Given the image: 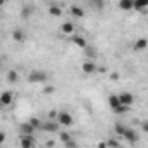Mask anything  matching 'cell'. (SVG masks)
I'll use <instances>...</instances> for the list:
<instances>
[{
	"mask_svg": "<svg viewBox=\"0 0 148 148\" xmlns=\"http://www.w3.org/2000/svg\"><path fill=\"white\" fill-rule=\"evenodd\" d=\"M49 79V75L44 70H32L28 73V82L30 84H45Z\"/></svg>",
	"mask_w": 148,
	"mask_h": 148,
	"instance_id": "1",
	"label": "cell"
},
{
	"mask_svg": "<svg viewBox=\"0 0 148 148\" xmlns=\"http://www.w3.org/2000/svg\"><path fill=\"white\" fill-rule=\"evenodd\" d=\"M71 42L75 44L77 47H80V49H86V47L89 45V44H87V40H86L84 37H73V38H71Z\"/></svg>",
	"mask_w": 148,
	"mask_h": 148,
	"instance_id": "18",
	"label": "cell"
},
{
	"mask_svg": "<svg viewBox=\"0 0 148 148\" xmlns=\"http://www.w3.org/2000/svg\"><path fill=\"white\" fill-rule=\"evenodd\" d=\"M59 127H61V125L58 124V120H47V122L42 124V129H40V131L54 134V132H59Z\"/></svg>",
	"mask_w": 148,
	"mask_h": 148,
	"instance_id": "3",
	"label": "cell"
},
{
	"mask_svg": "<svg viewBox=\"0 0 148 148\" xmlns=\"http://www.w3.org/2000/svg\"><path fill=\"white\" fill-rule=\"evenodd\" d=\"M73 32H75V25H73L71 21H64L61 25V33L63 35H71Z\"/></svg>",
	"mask_w": 148,
	"mask_h": 148,
	"instance_id": "10",
	"label": "cell"
},
{
	"mask_svg": "<svg viewBox=\"0 0 148 148\" xmlns=\"http://www.w3.org/2000/svg\"><path fill=\"white\" fill-rule=\"evenodd\" d=\"M64 148H79V145H77L75 139H71V141H68V143L64 145Z\"/></svg>",
	"mask_w": 148,
	"mask_h": 148,
	"instance_id": "27",
	"label": "cell"
},
{
	"mask_svg": "<svg viewBox=\"0 0 148 148\" xmlns=\"http://www.w3.org/2000/svg\"><path fill=\"white\" fill-rule=\"evenodd\" d=\"M91 5H92L94 9H103V7H105V2H91Z\"/></svg>",
	"mask_w": 148,
	"mask_h": 148,
	"instance_id": "28",
	"label": "cell"
},
{
	"mask_svg": "<svg viewBox=\"0 0 148 148\" xmlns=\"http://www.w3.org/2000/svg\"><path fill=\"white\" fill-rule=\"evenodd\" d=\"M12 101H14V92L12 91H4L2 96H0V103H2V106H9Z\"/></svg>",
	"mask_w": 148,
	"mask_h": 148,
	"instance_id": "6",
	"label": "cell"
},
{
	"mask_svg": "<svg viewBox=\"0 0 148 148\" xmlns=\"http://www.w3.org/2000/svg\"><path fill=\"white\" fill-rule=\"evenodd\" d=\"M119 98H120V103L125 106H131L134 103V96L131 92H122V94H119Z\"/></svg>",
	"mask_w": 148,
	"mask_h": 148,
	"instance_id": "9",
	"label": "cell"
},
{
	"mask_svg": "<svg viewBox=\"0 0 148 148\" xmlns=\"http://www.w3.org/2000/svg\"><path fill=\"white\" fill-rule=\"evenodd\" d=\"M82 70H84V73H89V75H91V73L98 71L99 68L96 66L94 61H84V63H82Z\"/></svg>",
	"mask_w": 148,
	"mask_h": 148,
	"instance_id": "8",
	"label": "cell"
},
{
	"mask_svg": "<svg viewBox=\"0 0 148 148\" xmlns=\"http://www.w3.org/2000/svg\"><path fill=\"white\" fill-rule=\"evenodd\" d=\"M70 14H71L73 18H77V19H80V18L86 16V14H84V9L79 7V5H71V7H70Z\"/></svg>",
	"mask_w": 148,
	"mask_h": 148,
	"instance_id": "12",
	"label": "cell"
},
{
	"mask_svg": "<svg viewBox=\"0 0 148 148\" xmlns=\"http://www.w3.org/2000/svg\"><path fill=\"white\" fill-rule=\"evenodd\" d=\"M146 47H148V40H146V38H138V40L134 42V45H132L134 51H143V49H146Z\"/></svg>",
	"mask_w": 148,
	"mask_h": 148,
	"instance_id": "16",
	"label": "cell"
},
{
	"mask_svg": "<svg viewBox=\"0 0 148 148\" xmlns=\"http://www.w3.org/2000/svg\"><path fill=\"white\" fill-rule=\"evenodd\" d=\"M125 129H127V125H124V124H120V122H117V124H115V132H117L120 138H122V134L125 132Z\"/></svg>",
	"mask_w": 148,
	"mask_h": 148,
	"instance_id": "23",
	"label": "cell"
},
{
	"mask_svg": "<svg viewBox=\"0 0 148 148\" xmlns=\"http://www.w3.org/2000/svg\"><path fill=\"white\" fill-rule=\"evenodd\" d=\"M18 79H19L18 71H16V70H9V73H7V80H9V84H16Z\"/></svg>",
	"mask_w": 148,
	"mask_h": 148,
	"instance_id": "21",
	"label": "cell"
},
{
	"mask_svg": "<svg viewBox=\"0 0 148 148\" xmlns=\"http://www.w3.org/2000/svg\"><path fill=\"white\" fill-rule=\"evenodd\" d=\"M119 7L122 11H132L134 9V0H120L119 2Z\"/></svg>",
	"mask_w": 148,
	"mask_h": 148,
	"instance_id": "14",
	"label": "cell"
},
{
	"mask_svg": "<svg viewBox=\"0 0 148 148\" xmlns=\"http://www.w3.org/2000/svg\"><path fill=\"white\" fill-rule=\"evenodd\" d=\"M122 138H124V139H127L129 143H136V141L139 139L138 132H136L134 129H131V127H127V129H125V132L122 134Z\"/></svg>",
	"mask_w": 148,
	"mask_h": 148,
	"instance_id": "7",
	"label": "cell"
},
{
	"mask_svg": "<svg viewBox=\"0 0 148 148\" xmlns=\"http://www.w3.org/2000/svg\"><path fill=\"white\" fill-rule=\"evenodd\" d=\"M106 146H108V148H120V143H119L117 139H112V138H110V139H106Z\"/></svg>",
	"mask_w": 148,
	"mask_h": 148,
	"instance_id": "25",
	"label": "cell"
},
{
	"mask_svg": "<svg viewBox=\"0 0 148 148\" xmlns=\"http://www.w3.org/2000/svg\"><path fill=\"white\" fill-rule=\"evenodd\" d=\"M28 122H30V124H32V125H33L35 129H42V124H44V122H42L40 119H37V117H32V119H30Z\"/></svg>",
	"mask_w": 148,
	"mask_h": 148,
	"instance_id": "22",
	"label": "cell"
},
{
	"mask_svg": "<svg viewBox=\"0 0 148 148\" xmlns=\"http://www.w3.org/2000/svg\"><path fill=\"white\" fill-rule=\"evenodd\" d=\"M44 92H45V94H51V92H54V87H45Z\"/></svg>",
	"mask_w": 148,
	"mask_h": 148,
	"instance_id": "30",
	"label": "cell"
},
{
	"mask_svg": "<svg viewBox=\"0 0 148 148\" xmlns=\"http://www.w3.org/2000/svg\"><path fill=\"white\" fill-rule=\"evenodd\" d=\"M35 131H37V129H35L30 122H23V124L19 125V134H21V136H33Z\"/></svg>",
	"mask_w": 148,
	"mask_h": 148,
	"instance_id": "4",
	"label": "cell"
},
{
	"mask_svg": "<svg viewBox=\"0 0 148 148\" xmlns=\"http://www.w3.org/2000/svg\"><path fill=\"white\" fill-rule=\"evenodd\" d=\"M98 148H108V146H106V141H101V143L98 145Z\"/></svg>",
	"mask_w": 148,
	"mask_h": 148,
	"instance_id": "32",
	"label": "cell"
},
{
	"mask_svg": "<svg viewBox=\"0 0 148 148\" xmlns=\"http://www.w3.org/2000/svg\"><path fill=\"white\" fill-rule=\"evenodd\" d=\"M129 112V106H125V105H120L117 110H115V113H119V115H122V113H127Z\"/></svg>",
	"mask_w": 148,
	"mask_h": 148,
	"instance_id": "26",
	"label": "cell"
},
{
	"mask_svg": "<svg viewBox=\"0 0 148 148\" xmlns=\"http://www.w3.org/2000/svg\"><path fill=\"white\" fill-rule=\"evenodd\" d=\"M49 14H51V16H54V18H58V16H61V14H63V11H61V7H59V5H56V4H49Z\"/></svg>",
	"mask_w": 148,
	"mask_h": 148,
	"instance_id": "19",
	"label": "cell"
},
{
	"mask_svg": "<svg viewBox=\"0 0 148 148\" xmlns=\"http://www.w3.org/2000/svg\"><path fill=\"white\" fill-rule=\"evenodd\" d=\"M19 14H21V18H23V19H28V18L33 14V7H32V5H28V4H25V5L21 7Z\"/></svg>",
	"mask_w": 148,
	"mask_h": 148,
	"instance_id": "13",
	"label": "cell"
},
{
	"mask_svg": "<svg viewBox=\"0 0 148 148\" xmlns=\"http://www.w3.org/2000/svg\"><path fill=\"white\" fill-rule=\"evenodd\" d=\"M12 38H14V42H25V38H26V35H25V32L23 30H19V28H16L14 32H12Z\"/></svg>",
	"mask_w": 148,
	"mask_h": 148,
	"instance_id": "15",
	"label": "cell"
},
{
	"mask_svg": "<svg viewBox=\"0 0 148 148\" xmlns=\"http://www.w3.org/2000/svg\"><path fill=\"white\" fill-rule=\"evenodd\" d=\"M58 124H59L61 127H70V125H73V117L70 115V112L61 110L59 115H58Z\"/></svg>",
	"mask_w": 148,
	"mask_h": 148,
	"instance_id": "2",
	"label": "cell"
},
{
	"mask_svg": "<svg viewBox=\"0 0 148 148\" xmlns=\"http://www.w3.org/2000/svg\"><path fill=\"white\" fill-rule=\"evenodd\" d=\"M19 146L21 148H35V138L33 136H19Z\"/></svg>",
	"mask_w": 148,
	"mask_h": 148,
	"instance_id": "5",
	"label": "cell"
},
{
	"mask_svg": "<svg viewBox=\"0 0 148 148\" xmlns=\"http://www.w3.org/2000/svg\"><path fill=\"white\" fill-rule=\"evenodd\" d=\"M84 56H87L89 59H94V58H98V51H96V47H92V45H87V47L84 49Z\"/></svg>",
	"mask_w": 148,
	"mask_h": 148,
	"instance_id": "17",
	"label": "cell"
},
{
	"mask_svg": "<svg viewBox=\"0 0 148 148\" xmlns=\"http://www.w3.org/2000/svg\"><path fill=\"white\" fill-rule=\"evenodd\" d=\"M5 141V132L2 131V132H0V143H4Z\"/></svg>",
	"mask_w": 148,
	"mask_h": 148,
	"instance_id": "31",
	"label": "cell"
},
{
	"mask_svg": "<svg viewBox=\"0 0 148 148\" xmlns=\"http://www.w3.org/2000/svg\"><path fill=\"white\" fill-rule=\"evenodd\" d=\"M108 105L112 106V110L115 112L122 103H120V98H119V94H110V98H108Z\"/></svg>",
	"mask_w": 148,
	"mask_h": 148,
	"instance_id": "11",
	"label": "cell"
},
{
	"mask_svg": "<svg viewBox=\"0 0 148 148\" xmlns=\"http://www.w3.org/2000/svg\"><path fill=\"white\" fill-rule=\"evenodd\" d=\"M59 139L66 145V143H68V141H71L73 138H71V134H68V132H59Z\"/></svg>",
	"mask_w": 148,
	"mask_h": 148,
	"instance_id": "24",
	"label": "cell"
},
{
	"mask_svg": "<svg viewBox=\"0 0 148 148\" xmlns=\"http://www.w3.org/2000/svg\"><path fill=\"white\" fill-rule=\"evenodd\" d=\"M148 9V0H134V11H145Z\"/></svg>",
	"mask_w": 148,
	"mask_h": 148,
	"instance_id": "20",
	"label": "cell"
},
{
	"mask_svg": "<svg viewBox=\"0 0 148 148\" xmlns=\"http://www.w3.org/2000/svg\"><path fill=\"white\" fill-rule=\"evenodd\" d=\"M141 129H143V131H145V132L148 134V120H145V122L141 124Z\"/></svg>",
	"mask_w": 148,
	"mask_h": 148,
	"instance_id": "29",
	"label": "cell"
}]
</instances>
